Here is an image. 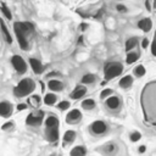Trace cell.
I'll use <instances>...</instances> for the list:
<instances>
[{
    "label": "cell",
    "instance_id": "26",
    "mask_svg": "<svg viewBox=\"0 0 156 156\" xmlns=\"http://www.w3.org/2000/svg\"><path fill=\"white\" fill-rule=\"evenodd\" d=\"M138 38L136 37H132V38H128L126 40V44H124V48H126V51H132V50H135V48L138 46Z\"/></svg>",
    "mask_w": 156,
    "mask_h": 156
},
{
    "label": "cell",
    "instance_id": "32",
    "mask_svg": "<svg viewBox=\"0 0 156 156\" xmlns=\"http://www.w3.org/2000/svg\"><path fill=\"white\" fill-rule=\"evenodd\" d=\"M141 133L140 132H138V130H132L130 133H129V140L132 141V143H138L140 139H141Z\"/></svg>",
    "mask_w": 156,
    "mask_h": 156
},
{
    "label": "cell",
    "instance_id": "30",
    "mask_svg": "<svg viewBox=\"0 0 156 156\" xmlns=\"http://www.w3.org/2000/svg\"><path fill=\"white\" fill-rule=\"evenodd\" d=\"M15 127H16L15 121H13V119H7L5 123L1 124L0 128H1L2 132H12V130L15 129Z\"/></svg>",
    "mask_w": 156,
    "mask_h": 156
},
{
    "label": "cell",
    "instance_id": "20",
    "mask_svg": "<svg viewBox=\"0 0 156 156\" xmlns=\"http://www.w3.org/2000/svg\"><path fill=\"white\" fill-rule=\"evenodd\" d=\"M136 26H138V28L141 29L144 33H149V32L151 30V28H152V21H151L150 17H144V18H141V20L138 21Z\"/></svg>",
    "mask_w": 156,
    "mask_h": 156
},
{
    "label": "cell",
    "instance_id": "36",
    "mask_svg": "<svg viewBox=\"0 0 156 156\" xmlns=\"http://www.w3.org/2000/svg\"><path fill=\"white\" fill-rule=\"evenodd\" d=\"M28 107H29V106H28V104H27V102H20V104H17L16 110H17L18 112H21V111H26Z\"/></svg>",
    "mask_w": 156,
    "mask_h": 156
},
{
    "label": "cell",
    "instance_id": "22",
    "mask_svg": "<svg viewBox=\"0 0 156 156\" xmlns=\"http://www.w3.org/2000/svg\"><path fill=\"white\" fill-rule=\"evenodd\" d=\"M80 107H82L83 111H88V112H89V111H93V110H95V107H96V101H95L93 98H85V99L82 100Z\"/></svg>",
    "mask_w": 156,
    "mask_h": 156
},
{
    "label": "cell",
    "instance_id": "28",
    "mask_svg": "<svg viewBox=\"0 0 156 156\" xmlns=\"http://www.w3.org/2000/svg\"><path fill=\"white\" fill-rule=\"evenodd\" d=\"M56 108L61 112H66L71 108V101L69 100H58V102L56 104Z\"/></svg>",
    "mask_w": 156,
    "mask_h": 156
},
{
    "label": "cell",
    "instance_id": "3",
    "mask_svg": "<svg viewBox=\"0 0 156 156\" xmlns=\"http://www.w3.org/2000/svg\"><path fill=\"white\" fill-rule=\"evenodd\" d=\"M35 88H37V84L32 78H23L13 88V95L20 99L26 98V96H29L30 94H33Z\"/></svg>",
    "mask_w": 156,
    "mask_h": 156
},
{
    "label": "cell",
    "instance_id": "27",
    "mask_svg": "<svg viewBox=\"0 0 156 156\" xmlns=\"http://www.w3.org/2000/svg\"><path fill=\"white\" fill-rule=\"evenodd\" d=\"M146 74V68L144 65H136L133 68V77L135 78H143Z\"/></svg>",
    "mask_w": 156,
    "mask_h": 156
},
{
    "label": "cell",
    "instance_id": "29",
    "mask_svg": "<svg viewBox=\"0 0 156 156\" xmlns=\"http://www.w3.org/2000/svg\"><path fill=\"white\" fill-rule=\"evenodd\" d=\"M0 11H1L2 16H4L6 20H9V21H12V18H13V15H12V12H11L10 7H9L6 4H1V6H0Z\"/></svg>",
    "mask_w": 156,
    "mask_h": 156
},
{
    "label": "cell",
    "instance_id": "17",
    "mask_svg": "<svg viewBox=\"0 0 156 156\" xmlns=\"http://www.w3.org/2000/svg\"><path fill=\"white\" fill-rule=\"evenodd\" d=\"M88 155V147L83 144H78L71 147L68 156H87Z\"/></svg>",
    "mask_w": 156,
    "mask_h": 156
},
{
    "label": "cell",
    "instance_id": "19",
    "mask_svg": "<svg viewBox=\"0 0 156 156\" xmlns=\"http://www.w3.org/2000/svg\"><path fill=\"white\" fill-rule=\"evenodd\" d=\"M133 83H134V77H133V74H126V76H123L122 78H119V80H118V87H119L121 89L128 90L129 88H132Z\"/></svg>",
    "mask_w": 156,
    "mask_h": 156
},
{
    "label": "cell",
    "instance_id": "6",
    "mask_svg": "<svg viewBox=\"0 0 156 156\" xmlns=\"http://www.w3.org/2000/svg\"><path fill=\"white\" fill-rule=\"evenodd\" d=\"M44 119H45L44 111L39 110V108H35V110H33L32 112H29L27 115V117H26V126L37 128V127H40L44 123Z\"/></svg>",
    "mask_w": 156,
    "mask_h": 156
},
{
    "label": "cell",
    "instance_id": "1",
    "mask_svg": "<svg viewBox=\"0 0 156 156\" xmlns=\"http://www.w3.org/2000/svg\"><path fill=\"white\" fill-rule=\"evenodd\" d=\"M140 106L144 119L156 127V79L147 82L140 93Z\"/></svg>",
    "mask_w": 156,
    "mask_h": 156
},
{
    "label": "cell",
    "instance_id": "5",
    "mask_svg": "<svg viewBox=\"0 0 156 156\" xmlns=\"http://www.w3.org/2000/svg\"><path fill=\"white\" fill-rule=\"evenodd\" d=\"M123 69L124 68H123V65L121 62H117V61L108 62L104 68V78H105V80H111V79L121 76Z\"/></svg>",
    "mask_w": 156,
    "mask_h": 156
},
{
    "label": "cell",
    "instance_id": "34",
    "mask_svg": "<svg viewBox=\"0 0 156 156\" xmlns=\"http://www.w3.org/2000/svg\"><path fill=\"white\" fill-rule=\"evenodd\" d=\"M116 10L119 13H127L128 12V7L126 5H123V4H117L116 5Z\"/></svg>",
    "mask_w": 156,
    "mask_h": 156
},
{
    "label": "cell",
    "instance_id": "37",
    "mask_svg": "<svg viewBox=\"0 0 156 156\" xmlns=\"http://www.w3.org/2000/svg\"><path fill=\"white\" fill-rule=\"evenodd\" d=\"M145 151H146V145L141 144V145L138 146V152H139V154H144Z\"/></svg>",
    "mask_w": 156,
    "mask_h": 156
},
{
    "label": "cell",
    "instance_id": "35",
    "mask_svg": "<svg viewBox=\"0 0 156 156\" xmlns=\"http://www.w3.org/2000/svg\"><path fill=\"white\" fill-rule=\"evenodd\" d=\"M150 39L149 38H146V37H144V38H141V49H144V50H146L149 46H150Z\"/></svg>",
    "mask_w": 156,
    "mask_h": 156
},
{
    "label": "cell",
    "instance_id": "15",
    "mask_svg": "<svg viewBox=\"0 0 156 156\" xmlns=\"http://www.w3.org/2000/svg\"><path fill=\"white\" fill-rule=\"evenodd\" d=\"M87 93H88V87L83 85V84H78L71 91L69 98H71V100H80L87 95Z\"/></svg>",
    "mask_w": 156,
    "mask_h": 156
},
{
    "label": "cell",
    "instance_id": "11",
    "mask_svg": "<svg viewBox=\"0 0 156 156\" xmlns=\"http://www.w3.org/2000/svg\"><path fill=\"white\" fill-rule=\"evenodd\" d=\"M104 104L106 106V108L111 112H118L122 108V100L119 95H111L110 98H107L106 100H104Z\"/></svg>",
    "mask_w": 156,
    "mask_h": 156
},
{
    "label": "cell",
    "instance_id": "25",
    "mask_svg": "<svg viewBox=\"0 0 156 156\" xmlns=\"http://www.w3.org/2000/svg\"><path fill=\"white\" fill-rule=\"evenodd\" d=\"M0 27H1V32H2V34H4L5 39H6V41H7L9 44H12V43H13V39H12V35H11V33H10V29L7 28V26L5 24L4 20H1V18H0Z\"/></svg>",
    "mask_w": 156,
    "mask_h": 156
},
{
    "label": "cell",
    "instance_id": "9",
    "mask_svg": "<svg viewBox=\"0 0 156 156\" xmlns=\"http://www.w3.org/2000/svg\"><path fill=\"white\" fill-rule=\"evenodd\" d=\"M11 65L13 67V69L18 73V74H24L28 71V65L26 62V60L21 56V55H12V57L10 58Z\"/></svg>",
    "mask_w": 156,
    "mask_h": 156
},
{
    "label": "cell",
    "instance_id": "12",
    "mask_svg": "<svg viewBox=\"0 0 156 156\" xmlns=\"http://www.w3.org/2000/svg\"><path fill=\"white\" fill-rule=\"evenodd\" d=\"M13 111H15V106L11 101L7 100L0 101V117L9 119L13 115Z\"/></svg>",
    "mask_w": 156,
    "mask_h": 156
},
{
    "label": "cell",
    "instance_id": "7",
    "mask_svg": "<svg viewBox=\"0 0 156 156\" xmlns=\"http://www.w3.org/2000/svg\"><path fill=\"white\" fill-rule=\"evenodd\" d=\"M96 151L102 156H117L119 152V144L115 140H108L96 147Z\"/></svg>",
    "mask_w": 156,
    "mask_h": 156
},
{
    "label": "cell",
    "instance_id": "24",
    "mask_svg": "<svg viewBox=\"0 0 156 156\" xmlns=\"http://www.w3.org/2000/svg\"><path fill=\"white\" fill-rule=\"evenodd\" d=\"M96 76L94 74V73H85V74H83V77H82V79H80V84H83V85H91V84H94L95 82H96Z\"/></svg>",
    "mask_w": 156,
    "mask_h": 156
},
{
    "label": "cell",
    "instance_id": "33",
    "mask_svg": "<svg viewBox=\"0 0 156 156\" xmlns=\"http://www.w3.org/2000/svg\"><path fill=\"white\" fill-rule=\"evenodd\" d=\"M150 50H151V54L154 56H156V30L154 33V38H152V41L150 43Z\"/></svg>",
    "mask_w": 156,
    "mask_h": 156
},
{
    "label": "cell",
    "instance_id": "4",
    "mask_svg": "<svg viewBox=\"0 0 156 156\" xmlns=\"http://www.w3.org/2000/svg\"><path fill=\"white\" fill-rule=\"evenodd\" d=\"M110 130V126L107 122L102 119H95L88 126V132L94 138H101L105 136Z\"/></svg>",
    "mask_w": 156,
    "mask_h": 156
},
{
    "label": "cell",
    "instance_id": "14",
    "mask_svg": "<svg viewBox=\"0 0 156 156\" xmlns=\"http://www.w3.org/2000/svg\"><path fill=\"white\" fill-rule=\"evenodd\" d=\"M77 139V132L74 129H67L65 130L63 135H62V146L63 147H68L72 146L73 143Z\"/></svg>",
    "mask_w": 156,
    "mask_h": 156
},
{
    "label": "cell",
    "instance_id": "10",
    "mask_svg": "<svg viewBox=\"0 0 156 156\" xmlns=\"http://www.w3.org/2000/svg\"><path fill=\"white\" fill-rule=\"evenodd\" d=\"M44 134H45V139L49 143H51V144L57 143L58 139H60V124H56V126H45Z\"/></svg>",
    "mask_w": 156,
    "mask_h": 156
},
{
    "label": "cell",
    "instance_id": "39",
    "mask_svg": "<svg viewBox=\"0 0 156 156\" xmlns=\"http://www.w3.org/2000/svg\"><path fill=\"white\" fill-rule=\"evenodd\" d=\"M152 9L156 10V0H152Z\"/></svg>",
    "mask_w": 156,
    "mask_h": 156
},
{
    "label": "cell",
    "instance_id": "2",
    "mask_svg": "<svg viewBox=\"0 0 156 156\" xmlns=\"http://www.w3.org/2000/svg\"><path fill=\"white\" fill-rule=\"evenodd\" d=\"M34 28L33 24L29 22H15L13 23V32L16 35V39L18 41V45L22 50H28L29 48V40L28 35L33 33Z\"/></svg>",
    "mask_w": 156,
    "mask_h": 156
},
{
    "label": "cell",
    "instance_id": "38",
    "mask_svg": "<svg viewBox=\"0 0 156 156\" xmlns=\"http://www.w3.org/2000/svg\"><path fill=\"white\" fill-rule=\"evenodd\" d=\"M145 7H146V10L149 11V12H151V10H152V6H151V1L150 0H145Z\"/></svg>",
    "mask_w": 156,
    "mask_h": 156
},
{
    "label": "cell",
    "instance_id": "16",
    "mask_svg": "<svg viewBox=\"0 0 156 156\" xmlns=\"http://www.w3.org/2000/svg\"><path fill=\"white\" fill-rule=\"evenodd\" d=\"M58 102V96L56 93L52 91H48L45 93V95L43 96V104L45 106H56V104Z\"/></svg>",
    "mask_w": 156,
    "mask_h": 156
},
{
    "label": "cell",
    "instance_id": "23",
    "mask_svg": "<svg viewBox=\"0 0 156 156\" xmlns=\"http://www.w3.org/2000/svg\"><path fill=\"white\" fill-rule=\"evenodd\" d=\"M139 57H140V52L138 50L128 51L127 55H126V63L127 65H133L139 60Z\"/></svg>",
    "mask_w": 156,
    "mask_h": 156
},
{
    "label": "cell",
    "instance_id": "13",
    "mask_svg": "<svg viewBox=\"0 0 156 156\" xmlns=\"http://www.w3.org/2000/svg\"><path fill=\"white\" fill-rule=\"evenodd\" d=\"M46 87H48L49 91H52V93H56V94L65 90L63 82L61 79H57V78H50V79H48Z\"/></svg>",
    "mask_w": 156,
    "mask_h": 156
},
{
    "label": "cell",
    "instance_id": "18",
    "mask_svg": "<svg viewBox=\"0 0 156 156\" xmlns=\"http://www.w3.org/2000/svg\"><path fill=\"white\" fill-rule=\"evenodd\" d=\"M29 66H30V69L33 71L34 74H41L44 72V66L39 58L30 57L29 58Z\"/></svg>",
    "mask_w": 156,
    "mask_h": 156
},
{
    "label": "cell",
    "instance_id": "21",
    "mask_svg": "<svg viewBox=\"0 0 156 156\" xmlns=\"http://www.w3.org/2000/svg\"><path fill=\"white\" fill-rule=\"evenodd\" d=\"M28 102V106H32V107H34V108H39L40 106H41V104H43V98L39 95V94H30L29 95V98H28V100H27Z\"/></svg>",
    "mask_w": 156,
    "mask_h": 156
},
{
    "label": "cell",
    "instance_id": "31",
    "mask_svg": "<svg viewBox=\"0 0 156 156\" xmlns=\"http://www.w3.org/2000/svg\"><path fill=\"white\" fill-rule=\"evenodd\" d=\"M115 94V91H113V89H111V88H104L101 91H100V94H99V98H100V100H106L107 98H110L111 95H113Z\"/></svg>",
    "mask_w": 156,
    "mask_h": 156
},
{
    "label": "cell",
    "instance_id": "8",
    "mask_svg": "<svg viewBox=\"0 0 156 156\" xmlns=\"http://www.w3.org/2000/svg\"><path fill=\"white\" fill-rule=\"evenodd\" d=\"M83 119V112L79 108H69L65 116V122L69 126L79 124Z\"/></svg>",
    "mask_w": 156,
    "mask_h": 156
}]
</instances>
